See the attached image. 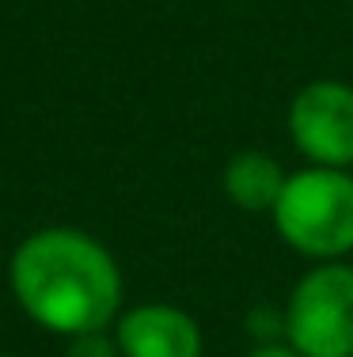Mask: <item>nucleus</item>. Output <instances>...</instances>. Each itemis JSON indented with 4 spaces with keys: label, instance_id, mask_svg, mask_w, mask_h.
I'll use <instances>...</instances> for the list:
<instances>
[{
    "label": "nucleus",
    "instance_id": "1",
    "mask_svg": "<svg viewBox=\"0 0 353 357\" xmlns=\"http://www.w3.org/2000/svg\"><path fill=\"white\" fill-rule=\"evenodd\" d=\"M12 293L38 327L91 335L114 319L122 278L111 251L77 228H42L12 255Z\"/></svg>",
    "mask_w": 353,
    "mask_h": 357
},
{
    "label": "nucleus",
    "instance_id": "2",
    "mask_svg": "<svg viewBox=\"0 0 353 357\" xmlns=\"http://www.w3.org/2000/svg\"><path fill=\"white\" fill-rule=\"evenodd\" d=\"M274 225L289 248L312 259L353 251V175L319 164L289 175L274 206Z\"/></svg>",
    "mask_w": 353,
    "mask_h": 357
},
{
    "label": "nucleus",
    "instance_id": "3",
    "mask_svg": "<svg viewBox=\"0 0 353 357\" xmlns=\"http://www.w3.org/2000/svg\"><path fill=\"white\" fill-rule=\"evenodd\" d=\"M285 338L304 357H353V266L323 262L297 282Z\"/></svg>",
    "mask_w": 353,
    "mask_h": 357
},
{
    "label": "nucleus",
    "instance_id": "4",
    "mask_svg": "<svg viewBox=\"0 0 353 357\" xmlns=\"http://www.w3.org/2000/svg\"><path fill=\"white\" fill-rule=\"evenodd\" d=\"M289 133L319 167L353 164V88L338 80H315L300 88L289 107Z\"/></svg>",
    "mask_w": 353,
    "mask_h": 357
},
{
    "label": "nucleus",
    "instance_id": "5",
    "mask_svg": "<svg viewBox=\"0 0 353 357\" xmlns=\"http://www.w3.org/2000/svg\"><path fill=\"white\" fill-rule=\"evenodd\" d=\"M114 342L122 357H201V331L182 308L137 304L118 319Z\"/></svg>",
    "mask_w": 353,
    "mask_h": 357
},
{
    "label": "nucleus",
    "instance_id": "6",
    "mask_svg": "<svg viewBox=\"0 0 353 357\" xmlns=\"http://www.w3.org/2000/svg\"><path fill=\"white\" fill-rule=\"evenodd\" d=\"M285 178L289 175L281 172L277 160L262 156V152H240V156L224 167V190H228V198L240 209H247V213H262V209L274 213L277 198H281V190H285Z\"/></svg>",
    "mask_w": 353,
    "mask_h": 357
},
{
    "label": "nucleus",
    "instance_id": "7",
    "mask_svg": "<svg viewBox=\"0 0 353 357\" xmlns=\"http://www.w3.org/2000/svg\"><path fill=\"white\" fill-rule=\"evenodd\" d=\"M118 342L103 335V331H91V335H77L69 346V357H114Z\"/></svg>",
    "mask_w": 353,
    "mask_h": 357
},
{
    "label": "nucleus",
    "instance_id": "8",
    "mask_svg": "<svg viewBox=\"0 0 353 357\" xmlns=\"http://www.w3.org/2000/svg\"><path fill=\"white\" fill-rule=\"evenodd\" d=\"M247 327H251V335H255V338H266V346H270V338L285 335V316L277 319L270 308H266V312H251Z\"/></svg>",
    "mask_w": 353,
    "mask_h": 357
},
{
    "label": "nucleus",
    "instance_id": "9",
    "mask_svg": "<svg viewBox=\"0 0 353 357\" xmlns=\"http://www.w3.org/2000/svg\"><path fill=\"white\" fill-rule=\"evenodd\" d=\"M251 357H304V354H297L292 346H277V342H270V346H258Z\"/></svg>",
    "mask_w": 353,
    "mask_h": 357
},
{
    "label": "nucleus",
    "instance_id": "10",
    "mask_svg": "<svg viewBox=\"0 0 353 357\" xmlns=\"http://www.w3.org/2000/svg\"><path fill=\"white\" fill-rule=\"evenodd\" d=\"M0 357H8V354H0Z\"/></svg>",
    "mask_w": 353,
    "mask_h": 357
}]
</instances>
